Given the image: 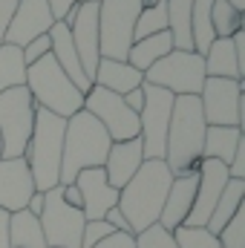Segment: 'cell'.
Wrapping results in <instances>:
<instances>
[{
	"label": "cell",
	"instance_id": "cell-41",
	"mask_svg": "<svg viewBox=\"0 0 245 248\" xmlns=\"http://www.w3.org/2000/svg\"><path fill=\"white\" fill-rule=\"evenodd\" d=\"M0 248H12L9 246V214L0 211Z\"/></svg>",
	"mask_w": 245,
	"mask_h": 248
},
{
	"label": "cell",
	"instance_id": "cell-35",
	"mask_svg": "<svg viewBox=\"0 0 245 248\" xmlns=\"http://www.w3.org/2000/svg\"><path fill=\"white\" fill-rule=\"evenodd\" d=\"M110 234H116L104 219H92V222H84V234H81V248H92L98 246L101 240H107Z\"/></svg>",
	"mask_w": 245,
	"mask_h": 248
},
{
	"label": "cell",
	"instance_id": "cell-28",
	"mask_svg": "<svg viewBox=\"0 0 245 248\" xmlns=\"http://www.w3.org/2000/svg\"><path fill=\"white\" fill-rule=\"evenodd\" d=\"M211 6L214 0H193V9H190V41L196 55H205L208 46L216 41L214 23H211Z\"/></svg>",
	"mask_w": 245,
	"mask_h": 248
},
{
	"label": "cell",
	"instance_id": "cell-7",
	"mask_svg": "<svg viewBox=\"0 0 245 248\" xmlns=\"http://www.w3.org/2000/svg\"><path fill=\"white\" fill-rule=\"evenodd\" d=\"M35 127V101L26 87L0 93V141L3 159H23Z\"/></svg>",
	"mask_w": 245,
	"mask_h": 248
},
{
	"label": "cell",
	"instance_id": "cell-5",
	"mask_svg": "<svg viewBox=\"0 0 245 248\" xmlns=\"http://www.w3.org/2000/svg\"><path fill=\"white\" fill-rule=\"evenodd\" d=\"M35 101V107L49 110L58 119H72L81 107H84V95L75 90V84L63 75L58 61L49 55H44L41 61L26 66V84H23Z\"/></svg>",
	"mask_w": 245,
	"mask_h": 248
},
{
	"label": "cell",
	"instance_id": "cell-11",
	"mask_svg": "<svg viewBox=\"0 0 245 248\" xmlns=\"http://www.w3.org/2000/svg\"><path fill=\"white\" fill-rule=\"evenodd\" d=\"M46 248H81L84 234V214L69 208L61 196V185L44 193V211L38 217Z\"/></svg>",
	"mask_w": 245,
	"mask_h": 248
},
{
	"label": "cell",
	"instance_id": "cell-32",
	"mask_svg": "<svg viewBox=\"0 0 245 248\" xmlns=\"http://www.w3.org/2000/svg\"><path fill=\"white\" fill-rule=\"evenodd\" d=\"M176 248H219V240L208 231V228H184L179 225L173 231Z\"/></svg>",
	"mask_w": 245,
	"mask_h": 248
},
{
	"label": "cell",
	"instance_id": "cell-15",
	"mask_svg": "<svg viewBox=\"0 0 245 248\" xmlns=\"http://www.w3.org/2000/svg\"><path fill=\"white\" fill-rule=\"evenodd\" d=\"M52 23H55V17H52L46 0H20L17 9H15V17H12L6 35H3V44L23 49L35 38L46 35L52 29Z\"/></svg>",
	"mask_w": 245,
	"mask_h": 248
},
{
	"label": "cell",
	"instance_id": "cell-18",
	"mask_svg": "<svg viewBox=\"0 0 245 248\" xmlns=\"http://www.w3.org/2000/svg\"><path fill=\"white\" fill-rule=\"evenodd\" d=\"M144 162V150H141V139H130V141H113L110 150H107V159H104V176L107 182L122 190L136 170L141 168Z\"/></svg>",
	"mask_w": 245,
	"mask_h": 248
},
{
	"label": "cell",
	"instance_id": "cell-17",
	"mask_svg": "<svg viewBox=\"0 0 245 248\" xmlns=\"http://www.w3.org/2000/svg\"><path fill=\"white\" fill-rule=\"evenodd\" d=\"M35 193L26 159H0V211L17 214Z\"/></svg>",
	"mask_w": 245,
	"mask_h": 248
},
{
	"label": "cell",
	"instance_id": "cell-16",
	"mask_svg": "<svg viewBox=\"0 0 245 248\" xmlns=\"http://www.w3.org/2000/svg\"><path fill=\"white\" fill-rule=\"evenodd\" d=\"M72 185L78 187L81 193V214L87 222L92 219H104V214L110 208L119 205V190L107 182L104 176V168H90V170H81L75 176Z\"/></svg>",
	"mask_w": 245,
	"mask_h": 248
},
{
	"label": "cell",
	"instance_id": "cell-3",
	"mask_svg": "<svg viewBox=\"0 0 245 248\" xmlns=\"http://www.w3.org/2000/svg\"><path fill=\"white\" fill-rule=\"evenodd\" d=\"M110 136L87 110H78L63 127V153H61V185H72L81 170L104 168Z\"/></svg>",
	"mask_w": 245,
	"mask_h": 248
},
{
	"label": "cell",
	"instance_id": "cell-14",
	"mask_svg": "<svg viewBox=\"0 0 245 248\" xmlns=\"http://www.w3.org/2000/svg\"><path fill=\"white\" fill-rule=\"evenodd\" d=\"M199 182H196V196H193V205H190V214L184 219V228H205L211 214H214V205L219 202L222 190L228 185V165L222 162H214V159H202L199 162V170H196Z\"/></svg>",
	"mask_w": 245,
	"mask_h": 248
},
{
	"label": "cell",
	"instance_id": "cell-42",
	"mask_svg": "<svg viewBox=\"0 0 245 248\" xmlns=\"http://www.w3.org/2000/svg\"><path fill=\"white\" fill-rule=\"evenodd\" d=\"M26 211L29 214H35V217H41V211H44V193H32V199H29V205H26Z\"/></svg>",
	"mask_w": 245,
	"mask_h": 248
},
{
	"label": "cell",
	"instance_id": "cell-39",
	"mask_svg": "<svg viewBox=\"0 0 245 248\" xmlns=\"http://www.w3.org/2000/svg\"><path fill=\"white\" fill-rule=\"evenodd\" d=\"M46 3H49L52 17H55V20H63V17L69 15V9H75V6L84 3V0H46Z\"/></svg>",
	"mask_w": 245,
	"mask_h": 248
},
{
	"label": "cell",
	"instance_id": "cell-6",
	"mask_svg": "<svg viewBox=\"0 0 245 248\" xmlns=\"http://www.w3.org/2000/svg\"><path fill=\"white\" fill-rule=\"evenodd\" d=\"M144 0H98V52L101 58L127 61L133 29Z\"/></svg>",
	"mask_w": 245,
	"mask_h": 248
},
{
	"label": "cell",
	"instance_id": "cell-34",
	"mask_svg": "<svg viewBox=\"0 0 245 248\" xmlns=\"http://www.w3.org/2000/svg\"><path fill=\"white\" fill-rule=\"evenodd\" d=\"M136 248H176V240L170 231H165L159 222L150 225L147 231L136 234Z\"/></svg>",
	"mask_w": 245,
	"mask_h": 248
},
{
	"label": "cell",
	"instance_id": "cell-43",
	"mask_svg": "<svg viewBox=\"0 0 245 248\" xmlns=\"http://www.w3.org/2000/svg\"><path fill=\"white\" fill-rule=\"evenodd\" d=\"M225 3H228V6H234L237 12H243V15H245V0H225Z\"/></svg>",
	"mask_w": 245,
	"mask_h": 248
},
{
	"label": "cell",
	"instance_id": "cell-31",
	"mask_svg": "<svg viewBox=\"0 0 245 248\" xmlns=\"http://www.w3.org/2000/svg\"><path fill=\"white\" fill-rule=\"evenodd\" d=\"M211 23H214V35L216 38H231V35L243 32V12H237L225 0H214V6H211Z\"/></svg>",
	"mask_w": 245,
	"mask_h": 248
},
{
	"label": "cell",
	"instance_id": "cell-27",
	"mask_svg": "<svg viewBox=\"0 0 245 248\" xmlns=\"http://www.w3.org/2000/svg\"><path fill=\"white\" fill-rule=\"evenodd\" d=\"M190 9H193V0H168V35L173 41V49L179 52H193Z\"/></svg>",
	"mask_w": 245,
	"mask_h": 248
},
{
	"label": "cell",
	"instance_id": "cell-19",
	"mask_svg": "<svg viewBox=\"0 0 245 248\" xmlns=\"http://www.w3.org/2000/svg\"><path fill=\"white\" fill-rule=\"evenodd\" d=\"M46 35H49V41H52V58L58 61V66L63 69V75L75 84V90H78L81 95H87V93L92 90V81L84 75V66H81V61H78L75 46H72L69 26H63L61 20H55L52 29H49Z\"/></svg>",
	"mask_w": 245,
	"mask_h": 248
},
{
	"label": "cell",
	"instance_id": "cell-40",
	"mask_svg": "<svg viewBox=\"0 0 245 248\" xmlns=\"http://www.w3.org/2000/svg\"><path fill=\"white\" fill-rule=\"evenodd\" d=\"M122 98H124V104H127L136 116L141 113V107H144V93H141V87H138V90H130V93H127V95H122Z\"/></svg>",
	"mask_w": 245,
	"mask_h": 248
},
{
	"label": "cell",
	"instance_id": "cell-25",
	"mask_svg": "<svg viewBox=\"0 0 245 248\" xmlns=\"http://www.w3.org/2000/svg\"><path fill=\"white\" fill-rule=\"evenodd\" d=\"M9 246L12 248H46L41 222L26 208L17 214H9Z\"/></svg>",
	"mask_w": 245,
	"mask_h": 248
},
{
	"label": "cell",
	"instance_id": "cell-46",
	"mask_svg": "<svg viewBox=\"0 0 245 248\" xmlns=\"http://www.w3.org/2000/svg\"><path fill=\"white\" fill-rule=\"evenodd\" d=\"M95 3H98V0H95Z\"/></svg>",
	"mask_w": 245,
	"mask_h": 248
},
{
	"label": "cell",
	"instance_id": "cell-8",
	"mask_svg": "<svg viewBox=\"0 0 245 248\" xmlns=\"http://www.w3.org/2000/svg\"><path fill=\"white\" fill-rule=\"evenodd\" d=\"M144 81L168 90L170 95H199L205 84V61L196 52L173 49L144 72Z\"/></svg>",
	"mask_w": 245,
	"mask_h": 248
},
{
	"label": "cell",
	"instance_id": "cell-33",
	"mask_svg": "<svg viewBox=\"0 0 245 248\" xmlns=\"http://www.w3.org/2000/svg\"><path fill=\"white\" fill-rule=\"evenodd\" d=\"M216 240L219 248H245V208H240L228 219V225L216 234Z\"/></svg>",
	"mask_w": 245,
	"mask_h": 248
},
{
	"label": "cell",
	"instance_id": "cell-45",
	"mask_svg": "<svg viewBox=\"0 0 245 248\" xmlns=\"http://www.w3.org/2000/svg\"><path fill=\"white\" fill-rule=\"evenodd\" d=\"M147 3H153V0H144V6H147Z\"/></svg>",
	"mask_w": 245,
	"mask_h": 248
},
{
	"label": "cell",
	"instance_id": "cell-44",
	"mask_svg": "<svg viewBox=\"0 0 245 248\" xmlns=\"http://www.w3.org/2000/svg\"><path fill=\"white\" fill-rule=\"evenodd\" d=\"M0 159H3V141H0Z\"/></svg>",
	"mask_w": 245,
	"mask_h": 248
},
{
	"label": "cell",
	"instance_id": "cell-22",
	"mask_svg": "<svg viewBox=\"0 0 245 248\" xmlns=\"http://www.w3.org/2000/svg\"><path fill=\"white\" fill-rule=\"evenodd\" d=\"M202 61H205V78H231V81H243L245 78L231 38H216L208 46V52L202 55Z\"/></svg>",
	"mask_w": 245,
	"mask_h": 248
},
{
	"label": "cell",
	"instance_id": "cell-24",
	"mask_svg": "<svg viewBox=\"0 0 245 248\" xmlns=\"http://www.w3.org/2000/svg\"><path fill=\"white\" fill-rule=\"evenodd\" d=\"M168 52H173V41H170L168 32H159V35H150V38L133 41V46H130V52H127V63L144 75L153 63L162 61Z\"/></svg>",
	"mask_w": 245,
	"mask_h": 248
},
{
	"label": "cell",
	"instance_id": "cell-36",
	"mask_svg": "<svg viewBox=\"0 0 245 248\" xmlns=\"http://www.w3.org/2000/svg\"><path fill=\"white\" fill-rule=\"evenodd\" d=\"M20 52H23V63L29 66V63L41 61L44 55H49V52H52V41H49V35H41V38H35L32 44H26Z\"/></svg>",
	"mask_w": 245,
	"mask_h": 248
},
{
	"label": "cell",
	"instance_id": "cell-29",
	"mask_svg": "<svg viewBox=\"0 0 245 248\" xmlns=\"http://www.w3.org/2000/svg\"><path fill=\"white\" fill-rule=\"evenodd\" d=\"M23 84H26L23 52L17 46L0 44V93H6L12 87H23Z\"/></svg>",
	"mask_w": 245,
	"mask_h": 248
},
{
	"label": "cell",
	"instance_id": "cell-2",
	"mask_svg": "<svg viewBox=\"0 0 245 248\" xmlns=\"http://www.w3.org/2000/svg\"><path fill=\"white\" fill-rule=\"evenodd\" d=\"M208 124L202 119L199 95H176L170 110L168 144H165V165L176 176H190L199 170L202 162V141Z\"/></svg>",
	"mask_w": 245,
	"mask_h": 248
},
{
	"label": "cell",
	"instance_id": "cell-37",
	"mask_svg": "<svg viewBox=\"0 0 245 248\" xmlns=\"http://www.w3.org/2000/svg\"><path fill=\"white\" fill-rule=\"evenodd\" d=\"M92 248H136V237L133 234H110L107 240H101L98 246H92Z\"/></svg>",
	"mask_w": 245,
	"mask_h": 248
},
{
	"label": "cell",
	"instance_id": "cell-26",
	"mask_svg": "<svg viewBox=\"0 0 245 248\" xmlns=\"http://www.w3.org/2000/svg\"><path fill=\"white\" fill-rule=\"evenodd\" d=\"M243 199H245V179H228V185L222 190L219 202L214 205V214H211V219H208L205 228L216 237V234L228 225V219L243 208Z\"/></svg>",
	"mask_w": 245,
	"mask_h": 248
},
{
	"label": "cell",
	"instance_id": "cell-4",
	"mask_svg": "<svg viewBox=\"0 0 245 248\" xmlns=\"http://www.w3.org/2000/svg\"><path fill=\"white\" fill-rule=\"evenodd\" d=\"M63 127L66 122L52 116L49 110L35 107V127L26 147V165L32 173V185L38 193H46L61 185V153H63Z\"/></svg>",
	"mask_w": 245,
	"mask_h": 248
},
{
	"label": "cell",
	"instance_id": "cell-12",
	"mask_svg": "<svg viewBox=\"0 0 245 248\" xmlns=\"http://www.w3.org/2000/svg\"><path fill=\"white\" fill-rule=\"evenodd\" d=\"M95 122L101 124L110 136V141H130L138 139V116L124 104L122 95L107 93L104 87H95L84 95V107Z\"/></svg>",
	"mask_w": 245,
	"mask_h": 248
},
{
	"label": "cell",
	"instance_id": "cell-38",
	"mask_svg": "<svg viewBox=\"0 0 245 248\" xmlns=\"http://www.w3.org/2000/svg\"><path fill=\"white\" fill-rule=\"evenodd\" d=\"M17 3H20V0H0V44H3V35H6V29H9V23H12V17H15Z\"/></svg>",
	"mask_w": 245,
	"mask_h": 248
},
{
	"label": "cell",
	"instance_id": "cell-21",
	"mask_svg": "<svg viewBox=\"0 0 245 248\" xmlns=\"http://www.w3.org/2000/svg\"><path fill=\"white\" fill-rule=\"evenodd\" d=\"M95 87H104L107 93L116 95H127L130 90H138L144 84V75L138 69H133L127 61H113V58H101L92 75Z\"/></svg>",
	"mask_w": 245,
	"mask_h": 248
},
{
	"label": "cell",
	"instance_id": "cell-13",
	"mask_svg": "<svg viewBox=\"0 0 245 248\" xmlns=\"http://www.w3.org/2000/svg\"><path fill=\"white\" fill-rule=\"evenodd\" d=\"M63 26H69L72 35V46L78 52V61L84 66V75L92 81L95 66L101 61L98 52V3L95 0H84L75 9H69V15L61 20Z\"/></svg>",
	"mask_w": 245,
	"mask_h": 248
},
{
	"label": "cell",
	"instance_id": "cell-10",
	"mask_svg": "<svg viewBox=\"0 0 245 248\" xmlns=\"http://www.w3.org/2000/svg\"><path fill=\"white\" fill-rule=\"evenodd\" d=\"M144 93V107L138 113V139H141V150L144 159H165V144H168V127H170V110H173V98L168 90L153 87V84H141Z\"/></svg>",
	"mask_w": 245,
	"mask_h": 248
},
{
	"label": "cell",
	"instance_id": "cell-30",
	"mask_svg": "<svg viewBox=\"0 0 245 248\" xmlns=\"http://www.w3.org/2000/svg\"><path fill=\"white\" fill-rule=\"evenodd\" d=\"M159 32H168V0H153L141 9L136 29H133V41H141Z\"/></svg>",
	"mask_w": 245,
	"mask_h": 248
},
{
	"label": "cell",
	"instance_id": "cell-23",
	"mask_svg": "<svg viewBox=\"0 0 245 248\" xmlns=\"http://www.w3.org/2000/svg\"><path fill=\"white\" fill-rule=\"evenodd\" d=\"M243 130L240 127H208L205 130V141H202V159H214L228 165L243 141Z\"/></svg>",
	"mask_w": 245,
	"mask_h": 248
},
{
	"label": "cell",
	"instance_id": "cell-1",
	"mask_svg": "<svg viewBox=\"0 0 245 248\" xmlns=\"http://www.w3.org/2000/svg\"><path fill=\"white\" fill-rule=\"evenodd\" d=\"M170 185L173 173L168 170L165 159H144L136 176L119 190V211L124 214L133 237L159 222Z\"/></svg>",
	"mask_w": 245,
	"mask_h": 248
},
{
	"label": "cell",
	"instance_id": "cell-9",
	"mask_svg": "<svg viewBox=\"0 0 245 248\" xmlns=\"http://www.w3.org/2000/svg\"><path fill=\"white\" fill-rule=\"evenodd\" d=\"M202 119L208 127H240L245 130V93L243 81L231 78H205L202 93Z\"/></svg>",
	"mask_w": 245,
	"mask_h": 248
},
{
	"label": "cell",
	"instance_id": "cell-20",
	"mask_svg": "<svg viewBox=\"0 0 245 248\" xmlns=\"http://www.w3.org/2000/svg\"><path fill=\"white\" fill-rule=\"evenodd\" d=\"M196 182L199 176L190 173V176H176L173 185L168 190V199L162 205V217H159V225L165 231H176L179 225H184L187 214H190V205H193V196H196Z\"/></svg>",
	"mask_w": 245,
	"mask_h": 248
}]
</instances>
